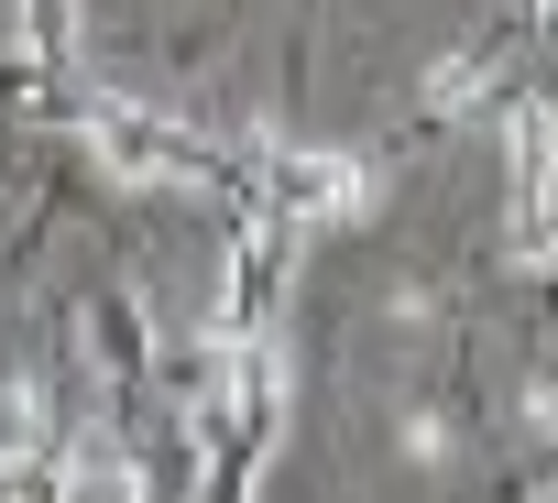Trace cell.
<instances>
[{
	"instance_id": "obj_1",
	"label": "cell",
	"mask_w": 558,
	"mask_h": 503,
	"mask_svg": "<svg viewBox=\"0 0 558 503\" xmlns=\"http://www.w3.org/2000/svg\"><path fill=\"white\" fill-rule=\"evenodd\" d=\"M56 503H143V470L121 438H77L66 470H56Z\"/></svg>"
}]
</instances>
